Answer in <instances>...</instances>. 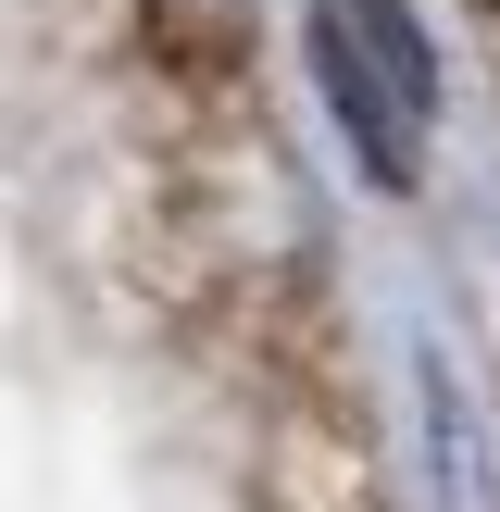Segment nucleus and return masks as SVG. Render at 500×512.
<instances>
[{"label":"nucleus","instance_id":"nucleus-1","mask_svg":"<svg viewBox=\"0 0 500 512\" xmlns=\"http://www.w3.org/2000/svg\"><path fill=\"white\" fill-rule=\"evenodd\" d=\"M313 75L338 138L363 150L375 188H425V138H438V50H425L413 0H313Z\"/></svg>","mask_w":500,"mask_h":512}]
</instances>
